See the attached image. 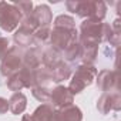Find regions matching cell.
I'll use <instances>...</instances> for the list:
<instances>
[{
    "label": "cell",
    "instance_id": "cell-1",
    "mask_svg": "<svg viewBox=\"0 0 121 121\" xmlns=\"http://www.w3.org/2000/svg\"><path fill=\"white\" fill-rule=\"evenodd\" d=\"M110 30V24L98 22V20H93V19H87L81 23L80 26V37L78 41L81 44H100L103 41H105L107 39V33Z\"/></svg>",
    "mask_w": 121,
    "mask_h": 121
},
{
    "label": "cell",
    "instance_id": "cell-2",
    "mask_svg": "<svg viewBox=\"0 0 121 121\" xmlns=\"http://www.w3.org/2000/svg\"><path fill=\"white\" fill-rule=\"evenodd\" d=\"M69 12L76 13L80 17H87L93 20L103 22L105 14H107V6L104 2H76L70 0L66 3Z\"/></svg>",
    "mask_w": 121,
    "mask_h": 121
},
{
    "label": "cell",
    "instance_id": "cell-3",
    "mask_svg": "<svg viewBox=\"0 0 121 121\" xmlns=\"http://www.w3.org/2000/svg\"><path fill=\"white\" fill-rule=\"evenodd\" d=\"M95 76H97V69L93 64H81L77 67L76 74L73 76V80L70 81V86L67 88L73 95L80 94L86 87L93 84V81L95 80Z\"/></svg>",
    "mask_w": 121,
    "mask_h": 121
},
{
    "label": "cell",
    "instance_id": "cell-4",
    "mask_svg": "<svg viewBox=\"0 0 121 121\" xmlns=\"http://www.w3.org/2000/svg\"><path fill=\"white\" fill-rule=\"evenodd\" d=\"M23 56H24V53L17 46L10 47L9 51L4 54V57L2 58V63H0L2 74L6 77L17 74L20 71V69L23 67Z\"/></svg>",
    "mask_w": 121,
    "mask_h": 121
},
{
    "label": "cell",
    "instance_id": "cell-5",
    "mask_svg": "<svg viewBox=\"0 0 121 121\" xmlns=\"http://www.w3.org/2000/svg\"><path fill=\"white\" fill-rule=\"evenodd\" d=\"M20 22H22V14L13 6V3L0 2V29L7 33L14 31Z\"/></svg>",
    "mask_w": 121,
    "mask_h": 121
},
{
    "label": "cell",
    "instance_id": "cell-6",
    "mask_svg": "<svg viewBox=\"0 0 121 121\" xmlns=\"http://www.w3.org/2000/svg\"><path fill=\"white\" fill-rule=\"evenodd\" d=\"M77 30H67V29H61V27H54L50 33V43L53 46V48L58 50V51H64L67 48V46L76 40H78L77 36Z\"/></svg>",
    "mask_w": 121,
    "mask_h": 121
},
{
    "label": "cell",
    "instance_id": "cell-7",
    "mask_svg": "<svg viewBox=\"0 0 121 121\" xmlns=\"http://www.w3.org/2000/svg\"><path fill=\"white\" fill-rule=\"evenodd\" d=\"M73 94L70 93V90L64 86H57L53 91H51V95H50V103L53 107L61 110L64 107H69L73 104Z\"/></svg>",
    "mask_w": 121,
    "mask_h": 121
},
{
    "label": "cell",
    "instance_id": "cell-8",
    "mask_svg": "<svg viewBox=\"0 0 121 121\" xmlns=\"http://www.w3.org/2000/svg\"><path fill=\"white\" fill-rule=\"evenodd\" d=\"M121 108V97L118 93H104L97 101V110L101 114H108L110 111H118Z\"/></svg>",
    "mask_w": 121,
    "mask_h": 121
},
{
    "label": "cell",
    "instance_id": "cell-9",
    "mask_svg": "<svg viewBox=\"0 0 121 121\" xmlns=\"http://www.w3.org/2000/svg\"><path fill=\"white\" fill-rule=\"evenodd\" d=\"M95 80H97L98 88H100L101 91L108 93L111 88L117 87L118 74H117V71H114V70H101L100 73H97Z\"/></svg>",
    "mask_w": 121,
    "mask_h": 121
},
{
    "label": "cell",
    "instance_id": "cell-10",
    "mask_svg": "<svg viewBox=\"0 0 121 121\" xmlns=\"http://www.w3.org/2000/svg\"><path fill=\"white\" fill-rule=\"evenodd\" d=\"M31 16L36 20L39 27H48V24L53 20L51 10H50V7L47 4H40V6L34 7L33 12H31Z\"/></svg>",
    "mask_w": 121,
    "mask_h": 121
},
{
    "label": "cell",
    "instance_id": "cell-11",
    "mask_svg": "<svg viewBox=\"0 0 121 121\" xmlns=\"http://www.w3.org/2000/svg\"><path fill=\"white\" fill-rule=\"evenodd\" d=\"M41 64V53L39 48H30L23 56V67H27L30 70L39 69Z\"/></svg>",
    "mask_w": 121,
    "mask_h": 121
},
{
    "label": "cell",
    "instance_id": "cell-12",
    "mask_svg": "<svg viewBox=\"0 0 121 121\" xmlns=\"http://www.w3.org/2000/svg\"><path fill=\"white\" fill-rule=\"evenodd\" d=\"M26 107H27V98H26V95L23 93H14L10 97V100H9V110L13 114H16V115L22 114L26 110Z\"/></svg>",
    "mask_w": 121,
    "mask_h": 121
},
{
    "label": "cell",
    "instance_id": "cell-13",
    "mask_svg": "<svg viewBox=\"0 0 121 121\" xmlns=\"http://www.w3.org/2000/svg\"><path fill=\"white\" fill-rule=\"evenodd\" d=\"M60 121H83V112L76 105H69L61 110H58Z\"/></svg>",
    "mask_w": 121,
    "mask_h": 121
},
{
    "label": "cell",
    "instance_id": "cell-14",
    "mask_svg": "<svg viewBox=\"0 0 121 121\" xmlns=\"http://www.w3.org/2000/svg\"><path fill=\"white\" fill-rule=\"evenodd\" d=\"M41 61L44 63V67H47V69H54L58 63H61L63 60H61V53H60L58 50H56V48H48V50H46L43 54H41Z\"/></svg>",
    "mask_w": 121,
    "mask_h": 121
},
{
    "label": "cell",
    "instance_id": "cell-15",
    "mask_svg": "<svg viewBox=\"0 0 121 121\" xmlns=\"http://www.w3.org/2000/svg\"><path fill=\"white\" fill-rule=\"evenodd\" d=\"M71 76V67L69 64H66L64 61L58 63L54 69H51V77L54 83H60V81H64L67 78H70Z\"/></svg>",
    "mask_w": 121,
    "mask_h": 121
},
{
    "label": "cell",
    "instance_id": "cell-16",
    "mask_svg": "<svg viewBox=\"0 0 121 121\" xmlns=\"http://www.w3.org/2000/svg\"><path fill=\"white\" fill-rule=\"evenodd\" d=\"M33 34H34L33 30H30V29H27L24 26H20V29L16 30L13 39H14L17 47L19 46H30L33 43Z\"/></svg>",
    "mask_w": 121,
    "mask_h": 121
},
{
    "label": "cell",
    "instance_id": "cell-17",
    "mask_svg": "<svg viewBox=\"0 0 121 121\" xmlns=\"http://www.w3.org/2000/svg\"><path fill=\"white\" fill-rule=\"evenodd\" d=\"M54 107L51 105V104H41V105H39L36 110H34V112L31 114V117H33V120L34 121H50V118L53 117V114H54Z\"/></svg>",
    "mask_w": 121,
    "mask_h": 121
},
{
    "label": "cell",
    "instance_id": "cell-18",
    "mask_svg": "<svg viewBox=\"0 0 121 121\" xmlns=\"http://www.w3.org/2000/svg\"><path fill=\"white\" fill-rule=\"evenodd\" d=\"M83 54V44L76 40L73 43H70L67 46V48L64 50V57L69 60V61H76V60H80Z\"/></svg>",
    "mask_w": 121,
    "mask_h": 121
},
{
    "label": "cell",
    "instance_id": "cell-19",
    "mask_svg": "<svg viewBox=\"0 0 121 121\" xmlns=\"http://www.w3.org/2000/svg\"><path fill=\"white\" fill-rule=\"evenodd\" d=\"M98 54V46L97 44H83V54H81V60L83 64H93L94 60L97 58Z\"/></svg>",
    "mask_w": 121,
    "mask_h": 121
},
{
    "label": "cell",
    "instance_id": "cell-20",
    "mask_svg": "<svg viewBox=\"0 0 121 121\" xmlns=\"http://www.w3.org/2000/svg\"><path fill=\"white\" fill-rule=\"evenodd\" d=\"M34 78H36V86L44 87L47 83L53 81L51 70L47 69V67H39V69L34 70Z\"/></svg>",
    "mask_w": 121,
    "mask_h": 121
},
{
    "label": "cell",
    "instance_id": "cell-21",
    "mask_svg": "<svg viewBox=\"0 0 121 121\" xmlns=\"http://www.w3.org/2000/svg\"><path fill=\"white\" fill-rule=\"evenodd\" d=\"M17 76H19V78L22 80V83H23L24 87H27V88H30V87H31V88L36 87L34 70H30V69H27V67H22L20 71L17 73Z\"/></svg>",
    "mask_w": 121,
    "mask_h": 121
},
{
    "label": "cell",
    "instance_id": "cell-22",
    "mask_svg": "<svg viewBox=\"0 0 121 121\" xmlns=\"http://www.w3.org/2000/svg\"><path fill=\"white\" fill-rule=\"evenodd\" d=\"M31 94L36 100L41 101V103H50V95H51V90H48L47 87H40V86H36L31 88Z\"/></svg>",
    "mask_w": 121,
    "mask_h": 121
},
{
    "label": "cell",
    "instance_id": "cell-23",
    "mask_svg": "<svg viewBox=\"0 0 121 121\" xmlns=\"http://www.w3.org/2000/svg\"><path fill=\"white\" fill-rule=\"evenodd\" d=\"M54 27H61V29H67V30H73L76 29V22L71 16H66V14H61V16H57L56 20H54Z\"/></svg>",
    "mask_w": 121,
    "mask_h": 121
},
{
    "label": "cell",
    "instance_id": "cell-24",
    "mask_svg": "<svg viewBox=\"0 0 121 121\" xmlns=\"http://www.w3.org/2000/svg\"><path fill=\"white\" fill-rule=\"evenodd\" d=\"M50 33L51 30L48 27H39L33 34V43H37V44L46 43L47 40H50Z\"/></svg>",
    "mask_w": 121,
    "mask_h": 121
},
{
    "label": "cell",
    "instance_id": "cell-25",
    "mask_svg": "<svg viewBox=\"0 0 121 121\" xmlns=\"http://www.w3.org/2000/svg\"><path fill=\"white\" fill-rule=\"evenodd\" d=\"M13 6L20 12L22 17L30 16L31 12H33V3H31V2H14Z\"/></svg>",
    "mask_w": 121,
    "mask_h": 121
},
{
    "label": "cell",
    "instance_id": "cell-26",
    "mask_svg": "<svg viewBox=\"0 0 121 121\" xmlns=\"http://www.w3.org/2000/svg\"><path fill=\"white\" fill-rule=\"evenodd\" d=\"M7 87H9V90L16 91V93H20V90L24 88V86H23V83H22V80L19 78L17 74L10 76V77L7 78Z\"/></svg>",
    "mask_w": 121,
    "mask_h": 121
},
{
    "label": "cell",
    "instance_id": "cell-27",
    "mask_svg": "<svg viewBox=\"0 0 121 121\" xmlns=\"http://www.w3.org/2000/svg\"><path fill=\"white\" fill-rule=\"evenodd\" d=\"M7 51H9V40L0 36V58H3Z\"/></svg>",
    "mask_w": 121,
    "mask_h": 121
},
{
    "label": "cell",
    "instance_id": "cell-28",
    "mask_svg": "<svg viewBox=\"0 0 121 121\" xmlns=\"http://www.w3.org/2000/svg\"><path fill=\"white\" fill-rule=\"evenodd\" d=\"M9 111V101L3 97H0V114H6Z\"/></svg>",
    "mask_w": 121,
    "mask_h": 121
},
{
    "label": "cell",
    "instance_id": "cell-29",
    "mask_svg": "<svg viewBox=\"0 0 121 121\" xmlns=\"http://www.w3.org/2000/svg\"><path fill=\"white\" fill-rule=\"evenodd\" d=\"M50 121H60V117H58V110H57V111H54V114H53V117L50 118Z\"/></svg>",
    "mask_w": 121,
    "mask_h": 121
},
{
    "label": "cell",
    "instance_id": "cell-30",
    "mask_svg": "<svg viewBox=\"0 0 121 121\" xmlns=\"http://www.w3.org/2000/svg\"><path fill=\"white\" fill-rule=\"evenodd\" d=\"M0 84H2V78H0Z\"/></svg>",
    "mask_w": 121,
    "mask_h": 121
}]
</instances>
